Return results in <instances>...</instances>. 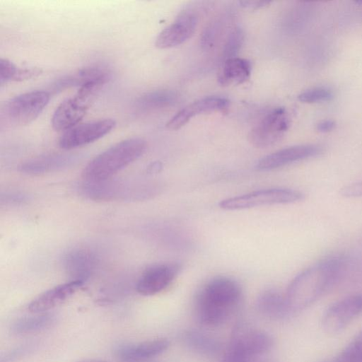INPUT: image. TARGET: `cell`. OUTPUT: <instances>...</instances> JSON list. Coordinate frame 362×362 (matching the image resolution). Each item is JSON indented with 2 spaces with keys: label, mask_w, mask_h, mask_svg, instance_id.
I'll list each match as a JSON object with an SVG mask.
<instances>
[{
  "label": "cell",
  "mask_w": 362,
  "mask_h": 362,
  "mask_svg": "<svg viewBox=\"0 0 362 362\" xmlns=\"http://www.w3.org/2000/svg\"><path fill=\"white\" fill-rule=\"evenodd\" d=\"M343 267L342 258L333 256L312 264L296 275L284 294L292 313L308 308L327 293L337 281Z\"/></svg>",
  "instance_id": "obj_1"
},
{
  "label": "cell",
  "mask_w": 362,
  "mask_h": 362,
  "mask_svg": "<svg viewBox=\"0 0 362 362\" xmlns=\"http://www.w3.org/2000/svg\"><path fill=\"white\" fill-rule=\"evenodd\" d=\"M242 299V288L235 279L216 276L206 283L196 297V317L204 326H221L238 310Z\"/></svg>",
  "instance_id": "obj_2"
},
{
  "label": "cell",
  "mask_w": 362,
  "mask_h": 362,
  "mask_svg": "<svg viewBox=\"0 0 362 362\" xmlns=\"http://www.w3.org/2000/svg\"><path fill=\"white\" fill-rule=\"evenodd\" d=\"M146 146V141L138 137L121 141L90 160L85 166L82 176L86 182H99L112 178L140 158Z\"/></svg>",
  "instance_id": "obj_3"
},
{
  "label": "cell",
  "mask_w": 362,
  "mask_h": 362,
  "mask_svg": "<svg viewBox=\"0 0 362 362\" xmlns=\"http://www.w3.org/2000/svg\"><path fill=\"white\" fill-rule=\"evenodd\" d=\"M300 191L273 187L250 192L221 200L218 206L225 211H238L263 206L295 203L304 199Z\"/></svg>",
  "instance_id": "obj_4"
},
{
  "label": "cell",
  "mask_w": 362,
  "mask_h": 362,
  "mask_svg": "<svg viewBox=\"0 0 362 362\" xmlns=\"http://www.w3.org/2000/svg\"><path fill=\"white\" fill-rule=\"evenodd\" d=\"M81 189L86 196L94 200L141 199L151 194L149 184L128 180L86 182Z\"/></svg>",
  "instance_id": "obj_5"
},
{
  "label": "cell",
  "mask_w": 362,
  "mask_h": 362,
  "mask_svg": "<svg viewBox=\"0 0 362 362\" xmlns=\"http://www.w3.org/2000/svg\"><path fill=\"white\" fill-rule=\"evenodd\" d=\"M273 345L274 339L269 333L240 323L235 327L227 349L251 362L268 352Z\"/></svg>",
  "instance_id": "obj_6"
},
{
  "label": "cell",
  "mask_w": 362,
  "mask_h": 362,
  "mask_svg": "<svg viewBox=\"0 0 362 362\" xmlns=\"http://www.w3.org/2000/svg\"><path fill=\"white\" fill-rule=\"evenodd\" d=\"M49 93L35 90L18 95L6 103L2 113L11 124L22 126L32 122L45 109Z\"/></svg>",
  "instance_id": "obj_7"
},
{
  "label": "cell",
  "mask_w": 362,
  "mask_h": 362,
  "mask_svg": "<svg viewBox=\"0 0 362 362\" xmlns=\"http://www.w3.org/2000/svg\"><path fill=\"white\" fill-rule=\"evenodd\" d=\"M98 93L90 88H78L74 96L66 99L56 108L52 117V127L64 132L78 124Z\"/></svg>",
  "instance_id": "obj_8"
},
{
  "label": "cell",
  "mask_w": 362,
  "mask_h": 362,
  "mask_svg": "<svg viewBox=\"0 0 362 362\" xmlns=\"http://www.w3.org/2000/svg\"><path fill=\"white\" fill-rule=\"evenodd\" d=\"M289 124V118L285 108H275L250 130L249 141L256 148L272 146L282 139Z\"/></svg>",
  "instance_id": "obj_9"
},
{
  "label": "cell",
  "mask_w": 362,
  "mask_h": 362,
  "mask_svg": "<svg viewBox=\"0 0 362 362\" xmlns=\"http://www.w3.org/2000/svg\"><path fill=\"white\" fill-rule=\"evenodd\" d=\"M362 315V293L345 297L329 305L322 317L323 329L337 334Z\"/></svg>",
  "instance_id": "obj_10"
},
{
  "label": "cell",
  "mask_w": 362,
  "mask_h": 362,
  "mask_svg": "<svg viewBox=\"0 0 362 362\" xmlns=\"http://www.w3.org/2000/svg\"><path fill=\"white\" fill-rule=\"evenodd\" d=\"M116 122L112 119H103L77 124L64 132L59 140L63 149H73L93 143L114 129Z\"/></svg>",
  "instance_id": "obj_11"
},
{
  "label": "cell",
  "mask_w": 362,
  "mask_h": 362,
  "mask_svg": "<svg viewBox=\"0 0 362 362\" xmlns=\"http://www.w3.org/2000/svg\"><path fill=\"white\" fill-rule=\"evenodd\" d=\"M198 23V16L192 9L180 12L175 21L157 36L155 45L160 49L176 47L189 39Z\"/></svg>",
  "instance_id": "obj_12"
},
{
  "label": "cell",
  "mask_w": 362,
  "mask_h": 362,
  "mask_svg": "<svg viewBox=\"0 0 362 362\" xmlns=\"http://www.w3.org/2000/svg\"><path fill=\"white\" fill-rule=\"evenodd\" d=\"M323 151L317 144H301L286 147L260 158L255 165L261 171L272 170L293 163L315 157Z\"/></svg>",
  "instance_id": "obj_13"
},
{
  "label": "cell",
  "mask_w": 362,
  "mask_h": 362,
  "mask_svg": "<svg viewBox=\"0 0 362 362\" xmlns=\"http://www.w3.org/2000/svg\"><path fill=\"white\" fill-rule=\"evenodd\" d=\"M181 269L178 263H163L148 267L137 281V292L143 296H153L161 292L173 281Z\"/></svg>",
  "instance_id": "obj_14"
},
{
  "label": "cell",
  "mask_w": 362,
  "mask_h": 362,
  "mask_svg": "<svg viewBox=\"0 0 362 362\" xmlns=\"http://www.w3.org/2000/svg\"><path fill=\"white\" fill-rule=\"evenodd\" d=\"M229 101L221 97L209 96L196 100L177 112L167 123L166 127L177 130L185 126L193 117L214 112H224Z\"/></svg>",
  "instance_id": "obj_15"
},
{
  "label": "cell",
  "mask_w": 362,
  "mask_h": 362,
  "mask_svg": "<svg viewBox=\"0 0 362 362\" xmlns=\"http://www.w3.org/2000/svg\"><path fill=\"white\" fill-rule=\"evenodd\" d=\"M170 343L165 339H156L136 344H122L114 350L115 357L122 362H142L160 355L168 349Z\"/></svg>",
  "instance_id": "obj_16"
},
{
  "label": "cell",
  "mask_w": 362,
  "mask_h": 362,
  "mask_svg": "<svg viewBox=\"0 0 362 362\" xmlns=\"http://www.w3.org/2000/svg\"><path fill=\"white\" fill-rule=\"evenodd\" d=\"M83 283L78 280H71L57 285L34 298L28 305V310L33 313H47L65 302Z\"/></svg>",
  "instance_id": "obj_17"
},
{
  "label": "cell",
  "mask_w": 362,
  "mask_h": 362,
  "mask_svg": "<svg viewBox=\"0 0 362 362\" xmlns=\"http://www.w3.org/2000/svg\"><path fill=\"white\" fill-rule=\"evenodd\" d=\"M255 307L260 315L271 320H282L293 315L285 296L274 288L262 291L256 298Z\"/></svg>",
  "instance_id": "obj_18"
},
{
  "label": "cell",
  "mask_w": 362,
  "mask_h": 362,
  "mask_svg": "<svg viewBox=\"0 0 362 362\" xmlns=\"http://www.w3.org/2000/svg\"><path fill=\"white\" fill-rule=\"evenodd\" d=\"M111 78V73L106 67L93 66L86 67L76 73L64 76L55 82L53 85L54 90H60L72 86H82L94 81H103L107 83Z\"/></svg>",
  "instance_id": "obj_19"
},
{
  "label": "cell",
  "mask_w": 362,
  "mask_h": 362,
  "mask_svg": "<svg viewBox=\"0 0 362 362\" xmlns=\"http://www.w3.org/2000/svg\"><path fill=\"white\" fill-rule=\"evenodd\" d=\"M183 344L190 351L204 356H215L222 345L216 337L198 329H188L182 334Z\"/></svg>",
  "instance_id": "obj_20"
},
{
  "label": "cell",
  "mask_w": 362,
  "mask_h": 362,
  "mask_svg": "<svg viewBox=\"0 0 362 362\" xmlns=\"http://www.w3.org/2000/svg\"><path fill=\"white\" fill-rule=\"evenodd\" d=\"M96 259L91 251L86 249H77L71 251L65 257V266L72 280L84 282L93 272Z\"/></svg>",
  "instance_id": "obj_21"
},
{
  "label": "cell",
  "mask_w": 362,
  "mask_h": 362,
  "mask_svg": "<svg viewBox=\"0 0 362 362\" xmlns=\"http://www.w3.org/2000/svg\"><path fill=\"white\" fill-rule=\"evenodd\" d=\"M252 65L249 60L234 57L224 61L218 81L222 85L241 84L247 81L251 74Z\"/></svg>",
  "instance_id": "obj_22"
},
{
  "label": "cell",
  "mask_w": 362,
  "mask_h": 362,
  "mask_svg": "<svg viewBox=\"0 0 362 362\" xmlns=\"http://www.w3.org/2000/svg\"><path fill=\"white\" fill-rule=\"evenodd\" d=\"M75 159L76 158L73 155H49L29 160L20 168L21 171L27 173H42L67 166Z\"/></svg>",
  "instance_id": "obj_23"
},
{
  "label": "cell",
  "mask_w": 362,
  "mask_h": 362,
  "mask_svg": "<svg viewBox=\"0 0 362 362\" xmlns=\"http://www.w3.org/2000/svg\"><path fill=\"white\" fill-rule=\"evenodd\" d=\"M26 316L16 320L11 327L13 334L23 335L36 333L49 328L55 322L53 314L42 313Z\"/></svg>",
  "instance_id": "obj_24"
},
{
  "label": "cell",
  "mask_w": 362,
  "mask_h": 362,
  "mask_svg": "<svg viewBox=\"0 0 362 362\" xmlns=\"http://www.w3.org/2000/svg\"><path fill=\"white\" fill-rule=\"evenodd\" d=\"M177 93L171 90H157L140 96L136 105L138 109L144 111L155 110L173 106L177 103Z\"/></svg>",
  "instance_id": "obj_25"
},
{
  "label": "cell",
  "mask_w": 362,
  "mask_h": 362,
  "mask_svg": "<svg viewBox=\"0 0 362 362\" xmlns=\"http://www.w3.org/2000/svg\"><path fill=\"white\" fill-rule=\"evenodd\" d=\"M320 362H362V328L336 356Z\"/></svg>",
  "instance_id": "obj_26"
},
{
  "label": "cell",
  "mask_w": 362,
  "mask_h": 362,
  "mask_svg": "<svg viewBox=\"0 0 362 362\" xmlns=\"http://www.w3.org/2000/svg\"><path fill=\"white\" fill-rule=\"evenodd\" d=\"M244 37V32L240 28H235L230 33L223 50L224 61L237 57V54L243 45Z\"/></svg>",
  "instance_id": "obj_27"
},
{
  "label": "cell",
  "mask_w": 362,
  "mask_h": 362,
  "mask_svg": "<svg viewBox=\"0 0 362 362\" xmlns=\"http://www.w3.org/2000/svg\"><path fill=\"white\" fill-rule=\"evenodd\" d=\"M334 98L332 90L326 87H314L308 89L298 96V99L304 103H315L329 101Z\"/></svg>",
  "instance_id": "obj_28"
},
{
  "label": "cell",
  "mask_w": 362,
  "mask_h": 362,
  "mask_svg": "<svg viewBox=\"0 0 362 362\" xmlns=\"http://www.w3.org/2000/svg\"><path fill=\"white\" fill-rule=\"evenodd\" d=\"M220 28L219 21H214L205 28L200 38V43L203 49H209L214 45L220 33Z\"/></svg>",
  "instance_id": "obj_29"
},
{
  "label": "cell",
  "mask_w": 362,
  "mask_h": 362,
  "mask_svg": "<svg viewBox=\"0 0 362 362\" xmlns=\"http://www.w3.org/2000/svg\"><path fill=\"white\" fill-rule=\"evenodd\" d=\"M18 70V67L10 60L1 58L0 60V83L3 86L8 81H13Z\"/></svg>",
  "instance_id": "obj_30"
},
{
  "label": "cell",
  "mask_w": 362,
  "mask_h": 362,
  "mask_svg": "<svg viewBox=\"0 0 362 362\" xmlns=\"http://www.w3.org/2000/svg\"><path fill=\"white\" fill-rule=\"evenodd\" d=\"M340 194L346 198L362 197V181H358L344 186L340 189Z\"/></svg>",
  "instance_id": "obj_31"
},
{
  "label": "cell",
  "mask_w": 362,
  "mask_h": 362,
  "mask_svg": "<svg viewBox=\"0 0 362 362\" xmlns=\"http://www.w3.org/2000/svg\"><path fill=\"white\" fill-rule=\"evenodd\" d=\"M42 70L39 68H18L17 72L13 78V81H22L30 79L39 76Z\"/></svg>",
  "instance_id": "obj_32"
},
{
  "label": "cell",
  "mask_w": 362,
  "mask_h": 362,
  "mask_svg": "<svg viewBox=\"0 0 362 362\" xmlns=\"http://www.w3.org/2000/svg\"><path fill=\"white\" fill-rule=\"evenodd\" d=\"M240 6L249 10H257L264 8L270 4L269 1H257V0H243L238 1Z\"/></svg>",
  "instance_id": "obj_33"
},
{
  "label": "cell",
  "mask_w": 362,
  "mask_h": 362,
  "mask_svg": "<svg viewBox=\"0 0 362 362\" xmlns=\"http://www.w3.org/2000/svg\"><path fill=\"white\" fill-rule=\"evenodd\" d=\"M336 127V122L332 119H326L320 122L317 124V130L321 133H327L332 131Z\"/></svg>",
  "instance_id": "obj_34"
},
{
  "label": "cell",
  "mask_w": 362,
  "mask_h": 362,
  "mask_svg": "<svg viewBox=\"0 0 362 362\" xmlns=\"http://www.w3.org/2000/svg\"><path fill=\"white\" fill-rule=\"evenodd\" d=\"M78 362H107V361L99 360V359H86V360H83V361H80Z\"/></svg>",
  "instance_id": "obj_35"
},
{
  "label": "cell",
  "mask_w": 362,
  "mask_h": 362,
  "mask_svg": "<svg viewBox=\"0 0 362 362\" xmlns=\"http://www.w3.org/2000/svg\"><path fill=\"white\" fill-rule=\"evenodd\" d=\"M251 362H272L268 360L262 359L260 357H258L254 360H252Z\"/></svg>",
  "instance_id": "obj_36"
},
{
  "label": "cell",
  "mask_w": 362,
  "mask_h": 362,
  "mask_svg": "<svg viewBox=\"0 0 362 362\" xmlns=\"http://www.w3.org/2000/svg\"><path fill=\"white\" fill-rule=\"evenodd\" d=\"M356 4H362V1H356Z\"/></svg>",
  "instance_id": "obj_37"
}]
</instances>
